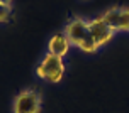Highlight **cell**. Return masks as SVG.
Listing matches in <instances>:
<instances>
[{
  "label": "cell",
  "mask_w": 129,
  "mask_h": 113,
  "mask_svg": "<svg viewBox=\"0 0 129 113\" xmlns=\"http://www.w3.org/2000/svg\"><path fill=\"white\" fill-rule=\"evenodd\" d=\"M64 36L68 37L71 46H77L78 49H82L83 52H95L99 49L95 41L90 36L88 20H83L80 17L70 19L68 24L64 25Z\"/></svg>",
  "instance_id": "6da1fadb"
},
{
  "label": "cell",
  "mask_w": 129,
  "mask_h": 113,
  "mask_svg": "<svg viewBox=\"0 0 129 113\" xmlns=\"http://www.w3.org/2000/svg\"><path fill=\"white\" fill-rule=\"evenodd\" d=\"M36 74H38L41 79L48 81V83H59L61 78H63V74H64L63 57L54 56L51 52H48L44 56V59L38 64Z\"/></svg>",
  "instance_id": "7a4b0ae2"
},
{
  "label": "cell",
  "mask_w": 129,
  "mask_h": 113,
  "mask_svg": "<svg viewBox=\"0 0 129 113\" xmlns=\"http://www.w3.org/2000/svg\"><path fill=\"white\" fill-rule=\"evenodd\" d=\"M43 100L36 89H24L14 100V113H41Z\"/></svg>",
  "instance_id": "3957f363"
},
{
  "label": "cell",
  "mask_w": 129,
  "mask_h": 113,
  "mask_svg": "<svg viewBox=\"0 0 129 113\" xmlns=\"http://www.w3.org/2000/svg\"><path fill=\"white\" fill-rule=\"evenodd\" d=\"M102 20L109 25L114 32L129 31V9H124V7L109 9V10L102 15Z\"/></svg>",
  "instance_id": "277c9868"
},
{
  "label": "cell",
  "mask_w": 129,
  "mask_h": 113,
  "mask_svg": "<svg viewBox=\"0 0 129 113\" xmlns=\"http://www.w3.org/2000/svg\"><path fill=\"white\" fill-rule=\"evenodd\" d=\"M88 29H90V36H92V39L95 41L97 47L105 46L110 39L114 37V34H116V32L102 20V17H97V19L90 20V22H88Z\"/></svg>",
  "instance_id": "5b68a950"
},
{
  "label": "cell",
  "mask_w": 129,
  "mask_h": 113,
  "mask_svg": "<svg viewBox=\"0 0 129 113\" xmlns=\"http://www.w3.org/2000/svg\"><path fill=\"white\" fill-rule=\"evenodd\" d=\"M70 41H68V37L63 34H54L51 39H49V42H48V49H49V52L51 54H54V56H59L63 57L68 51H70Z\"/></svg>",
  "instance_id": "8992f818"
},
{
  "label": "cell",
  "mask_w": 129,
  "mask_h": 113,
  "mask_svg": "<svg viewBox=\"0 0 129 113\" xmlns=\"http://www.w3.org/2000/svg\"><path fill=\"white\" fill-rule=\"evenodd\" d=\"M10 17V5H5L0 2V22H7Z\"/></svg>",
  "instance_id": "52a82bcc"
},
{
  "label": "cell",
  "mask_w": 129,
  "mask_h": 113,
  "mask_svg": "<svg viewBox=\"0 0 129 113\" xmlns=\"http://www.w3.org/2000/svg\"><path fill=\"white\" fill-rule=\"evenodd\" d=\"M0 2H2V4H5V5H10V4H12V0H0Z\"/></svg>",
  "instance_id": "ba28073f"
}]
</instances>
